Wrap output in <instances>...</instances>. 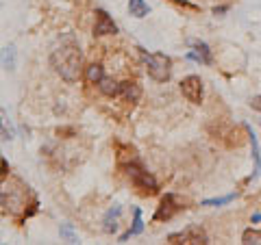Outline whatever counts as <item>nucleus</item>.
I'll return each instance as SVG.
<instances>
[{"label": "nucleus", "mask_w": 261, "mask_h": 245, "mask_svg": "<svg viewBox=\"0 0 261 245\" xmlns=\"http://www.w3.org/2000/svg\"><path fill=\"white\" fill-rule=\"evenodd\" d=\"M50 65L65 83H79L85 74V61L74 37H63L50 52Z\"/></svg>", "instance_id": "f257e3e1"}, {"label": "nucleus", "mask_w": 261, "mask_h": 245, "mask_svg": "<svg viewBox=\"0 0 261 245\" xmlns=\"http://www.w3.org/2000/svg\"><path fill=\"white\" fill-rule=\"evenodd\" d=\"M120 169L124 171V176L130 180V185H133L142 195H157L159 193L157 178L142 165L140 159H130L126 163H120Z\"/></svg>", "instance_id": "f03ea898"}, {"label": "nucleus", "mask_w": 261, "mask_h": 245, "mask_svg": "<svg viewBox=\"0 0 261 245\" xmlns=\"http://www.w3.org/2000/svg\"><path fill=\"white\" fill-rule=\"evenodd\" d=\"M140 56H142L144 68L152 80H157V83H168L170 76H172V61H170L168 54H163V52H150L148 54L140 48Z\"/></svg>", "instance_id": "7ed1b4c3"}, {"label": "nucleus", "mask_w": 261, "mask_h": 245, "mask_svg": "<svg viewBox=\"0 0 261 245\" xmlns=\"http://www.w3.org/2000/svg\"><path fill=\"white\" fill-rule=\"evenodd\" d=\"M170 245H207L209 236L200 226H187L181 232H172L168 236Z\"/></svg>", "instance_id": "20e7f679"}, {"label": "nucleus", "mask_w": 261, "mask_h": 245, "mask_svg": "<svg viewBox=\"0 0 261 245\" xmlns=\"http://www.w3.org/2000/svg\"><path fill=\"white\" fill-rule=\"evenodd\" d=\"M181 208H183L181 200H178L174 193H166L161 198L159 206H157V213H154L152 219H154V222H168V219H172Z\"/></svg>", "instance_id": "39448f33"}, {"label": "nucleus", "mask_w": 261, "mask_h": 245, "mask_svg": "<svg viewBox=\"0 0 261 245\" xmlns=\"http://www.w3.org/2000/svg\"><path fill=\"white\" fill-rule=\"evenodd\" d=\"M96 20H94V35L96 37H105V35H116L118 33V24L113 22L111 15L105 9H96Z\"/></svg>", "instance_id": "423d86ee"}, {"label": "nucleus", "mask_w": 261, "mask_h": 245, "mask_svg": "<svg viewBox=\"0 0 261 245\" xmlns=\"http://www.w3.org/2000/svg\"><path fill=\"white\" fill-rule=\"evenodd\" d=\"M181 94L187 98V102L200 104L202 102V80L200 76H187L181 80Z\"/></svg>", "instance_id": "0eeeda50"}, {"label": "nucleus", "mask_w": 261, "mask_h": 245, "mask_svg": "<svg viewBox=\"0 0 261 245\" xmlns=\"http://www.w3.org/2000/svg\"><path fill=\"white\" fill-rule=\"evenodd\" d=\"M142 98V87L137 80H122L120 83V91H118V100L126 102V104H137Z\"/></svg>", "instance_id": "6e6552de"}, {"label": "nucleus", "mask_w": 261, "mask_h": 245, "mask_svg": "<svg viewBox=\"0 0 261 245\" xmlns=\"http://www.w3.org/2000/svg\"><path fill=\"white\" fill-rule=\"evenodd\" d=\"M192 48H194V50L187 52V59L198 61V63H202V65H211V50H209L207 44H202V42H192Z\"/></svg>", "instance_id": "1a4fd4ad"}, {"label": "nucleus", "mask_w": 261, "mask_h": 245, "mask_svg": "<svg viewBox=\"0 0 261 245\" xmlns=\"http://www.w3.org/2000/svg\"><path fill=\"white\" fill-rule=\"evenodd\" d=\"M102 76H105V68H102L100 63L87 65V68H85V74H83L85 83H87V85H94V87H98V83L102 80Z\"/></svg>", "instance_id": "9d476101"}, {"label": "nucleus", "mask_w": 261, "mask_h": 245, "mask_svg": "<svg viewBox=\"0 0 261 245\" xmlns=\"http://www.w3.org/2000/svg\"><path fill=\"white\" fill-rule=\"evenodd\" d=\"M98 91H100L102 96H107V98H118V91H120V83L116 78H111L105 74L102 80L98 83Z\"/></svg>", "instance_id": "9b49d317"}, {"label": "nucleus", "mask_w": 261, "mask_h": 245, "mask_svg": "<svg viewBox=\"0 0 261 245\" xmlns=\"http://www.w3.org/2000/svg\"><path fill=\"white\" fill-rule=\"evenodd\" d=\"M144 230V222H142V210L140 208H135V217H133V226L128 228V230L120 236V243H124V241H128L130 236H135V234H140Z\"/></svg>", "instance_id": "f8f14e48"}, {"label": "nucleus", "mask_w": 261, "mask_h": 245, "mask_svg": "<svg viewBox=\"0 0 261 245\" xmlns=\"http://www.w3.org/2000/svg\"><path fill=\"white\" fill-rule=\"evenodd\" d=\"M120 206H113L109 208V213L105 215V232H116L118 230V217H120Z\"/></svg>", "instance_id": "ddd939ff"}, {"label": "nucleus", "mask_w": 261, "mask_h": 245, "mask_svg": "<svg viewBox=\"0 0 261 245\" xmlns=\"http://www.w3.org/2000/svg\"><path fill=\"white\" fill-rule=\"evenodd\" d=\"M148 5L144 3V0H128V13L133 15V18H146L148 15Z\"/></svg>", "instance_id": "4468645a"}, {"label": "nucleus", "mask_w": 261, "mask_h": 245, "mask_svg": "<svg viewBox=\"0 0 261 245\" xmlns=\"http://www.w3.org/2000/svg\"><path fill=\"white\" fill-rule=\"evenodd\" d=\"M248 130V137H250V145H252V159H255V171H252V178H257L259 176V169H261V157H259V143H257V137L255 133H252L250 128Z\"/></svg>", "instance_id": "2eb2a0df"}, {"label": "nucleus", "mask_w": 261, "mask_h": 245, "mask_svg": "<svg viewBox=\"0 0 261 245\" xmlns=\"http://www.w3.org/2000/svg\"><path fill=\"white\" fill-rule=\"evenodd\" d=\"M0 135H3V139H13L11 121H9V117L5 115V111H3V109H0Z\"/></svg>", "instance_id": "dca6fc26"}, {"label": "nucleus", "mask_w": 261, "mask_h": 245, "mask_svg": "<svg viewBox=\"0 0 261 245\" xmlns=\"http://www.w3.org/2000/svg\"><path fill=\"white\" fill-rule=\"evenodd\" d=\"M242 243L244 245H259L261 243V232L259 230H246L242 234Z\"/></svg>", "instance_id": "f3484780"}, {"label": "nucleus", "mask_w": 261, "mask_h": 245, "mask_svg": "<svg viewBox=\"0 0 261 245\" xmlns=\"http://www.w3.org/2000/svg\"><path fill=\"white\" fill-rule=\"evenodd\" d=\"M235 200V193H228L224 198H214V200H205L202 202V206H222V204H228Z\"/></svg>", "instance_id": "a211bd4d"}, {"label": "nucleus", "mask_w": 261, "mask_h": 245, "mask_svg": "<svg viewBox=\"0 0 261 245\" xmlns=\"http://www.w3.org/2000/svg\"><path fill=\"white\" fill-rule=\"evenodd\" d=\"M61 236L68 243H76V234H74V230H72V226H61Z\"/></svg>", "instance_id": "6ab92c4d"}, {"label": "nucleus", "mask_w": 261, "mask_h": 245, "mask_svg": "<svg viewBox=\"0 0 261 245\" xmlns=\"http://www.w3.org/2000/svg\"><path fill=\"white\" fill-rule=\"evenodd\" d=\"M7 61H9V65H13V48H5L3 50V63L7 65Z\"/></svg>", "instance_id": "aec40b11"}, {"label": "nucleus", "mask_w": 261, "mask_h": 245, "mask_svg": "<svg viewBox=\"0 0 261 245\" xmlns=\"http://www.w3.org/2000/svg\"><path fill=\"white\" fill-rule=\"evenodd\" d=\"M250 107L261 113V96H255V98H252V100H250Z\"/></svg>", "instance_id": "412c9836"}]
</instances>
